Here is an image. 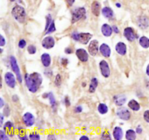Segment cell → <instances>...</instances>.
<instances>
[{
  "label": "cell",
  "mask_w": 149,
  "mask_h": 140,
  "mask_svg": "<svg viewBox=\"0 0 149 140\" xmlns=\"http://www.w3.org/2000/svg\"><path fill=\"white\" fill-rule=\"evenodd\" d=\"M26 85L27 86V89L31 93H36L38 91L39 88L42 83V76L40 73H32L31 74L26 73L24 76Z\"/></svg>",
  "instance_id": "6da1fadb"
},
{
  "label": "cell",
  "mask_w": 149,
  "mask_h": 140,
  "mask_svg": "<svg viewBox=\"0 0 149 140\" xmlns=\"http://www.w3.org/2000/svg\"><path fill=\"white\" fill-rule=\"evenodd\" d=\"M12 17L15 18V21H18L20 23H24L26 18V13L24 8L21 5H15L12 10L11 12Z\"/></svg>",
  "instance_id": "7a4b0ae2"
},
{
  "label": "cell",
  "mask_w": 149,
  "mask_h": 140,
  "mask_svg": "<svg viewBox=\"0 0 149 140\" xmlns=\"http://www.w3.org/2000/svg\"><path fill=\"white\" fill-rule=\"evenodd\" d=\"M71 23H75L77 21L86 18V9L85 8H77L71 12Z\"/></svg>",
  "instance_id": "3957f363"
},
{
  "label": "cell",
  "mask_w": 149,
  "mask_h": 140,
  "mask_svg": "<svg viewBox=\"0 0 149 140\" xmlns=\"http://www.w3.org/2000/svg\"><path fill=\"white\" fill-rule=\"evenodd\" d=\"M10 64L12 70L15 73V76H16L17 79H18V81L19 83H22L23 77L21 73V70H20V68L18 65V62H17L16 58L14 56H10Z\"/></svg>",
  "instance_id": "277c9868"
},
{
  "label": "cell",
  "mask_w": 149,
  "mask_h": 140,
  "mask_svg": "<svg viewBox=\"0 0 149 140\" xmlns=\"http://www.w3.org/2000/svg\"><path fill=\"white\" fill-rule=\"evenodd\" d=\"M116 115L120 119L123 121H129L131 118V113L127 108L121 107L116 110Z\"/></svg>",
  "instance_id": "5b68a950"
},
{
  "label": "cell",
  "mask_w": 149,
  "mask_h": 140,
  "mask_svg": "<svg viewBox=\"0 0 149 140\" xmlns=\"http://www.w3.org/2000/svg\"><path fill=\"white\" fill-rule=\"evenodd\" d=\"M99 67L102 76L104 78L109 77L110 75H111V70H110V67L108 62L104 60H101L99 63Z\"/></svg>",
  "instance_id": "8992f818"
},
{
  "label": "cell",
  "mask_w": 149,
  "mask_h": 140,
  "mask_svg": "<svg viewBox=\"0 0 149 140\" xmlns=\"http://www.w3.org/2000/svg\"><path fill=\"white\" fill-rule=\"evenodd\" d=\"M99 49V42H98V40H92L90 43H89V46H88V52H89V54L91 56L94 57V56H95L98 53Z\"/></svg>",
  "instance_id": "52a82bcc"
},
{
  "label": "cell",
  "mask_w": 149,
  "mask_h": 140,
  "mask_svg": "<svg viewBox=\"0 0 149 140\" xmlns=\"http://www.w3.org/2000/svg\"><path fill=\"white\" fill-rule=\"evenodd\" d=\"M23 122L26 127H31L35 123V118L32 113L27 112L23 115Z\"/></svg>",
  "instance_id": "ba28073f"
},
{
  "label": "cell",
  "mask_w": 149,
  "mask_h": 140,
  "mask_svg": "<svg viewBox=\"0 0 149 140\" xmlns=\"http://www.w3.org/2000/svg\"><path fill=\"white\" fill-rule=\"evenodd\" d=\"M5 81L6 84L9 86L10 88H15L16 85V80L15 77L11 72H7L5 75Z\"/></svg>",
  "instance_id": "9c48e42d"
},
{
  "label": "cell",
  "mask_w": 149,
  "mask_h": 140,
  "mask_svg": "<svg viewBox=\"0 0 149 140\" xmlns=\"http://www.w3.org/2000/svg\"><path fill=\"white\" fill-rule=\"evenodd\" d=\"M55 44V39L53 37H50V36H47V37H44L42 41V46L44 49H47V50L53 48Z\"/></svg>",
  "instance_id": "30bf717a"
},
{
  "label": "cell",
  "mask_w": 149,
  "mask_h": 140,
  "mask_svg": "<svg viewBox=\"0 0 149 140\" xmlns=\"http://www.w3.org/2000/svg\"><path fill=\"white\" fill-rule=\"evenodd\" d=\"M124 36L126 39L128 40L129 41L132 42L134 41L136 39V34L134 32V29L131 27H127L124 30Z\"/></svg>",
  "instance_id": "8fae6325"
},
{
  "label": "cell",
  "mask_w": 149,
  "mask_h": 140,
  "mask_svg": "<svg viewBox=\"0 0 149 140\" xmlns=\"http://www.w3.org/2000/svg\"><path fill=\"white\" fill-rule=\"evenodd\" d=\"M76 55L77 58L82 63H86L89 60V54L85 49H78L76 50Z\"/></svg>",
  "instance_id": "7c38bea8"
},
{
  "label": "cell",
  "mask_w": 149,
  "mask_h": 140,
  "mask_svg": "<svg viewBox=\"0 0 149 140\" xmlns=\"http://www.w3.org/2000/svg\"><path fill=\"white\" fill-rule=\"evenodd\" d=\"M99 51L100 52V54H102L104 57H106V58L109 57L111 54V48H110V47L108 44H105V43H103V44H102L100 46Z\"/></svg>",
  "instance_id": "4fadbf2b"
},
{
  "label": "cell",
  "mask_w": 149,
  "mask_h": 140,
  "mask_svg": "<svg viewBox=\"0 0 149 140\" xmlns=\"http://www.w3.org/2000/svg\"><path fill=\"white\" fill-rule=\"evenodd\" d=\"M114 102L116 106L121 107L127 102V97L124 94H117L114 97Z\"/></svg>",
  "instance_id": "5bb4252c"
},
{
  "label": "cell",
  "mask_w": 149,
  "mask_h": 140,
  "mask_svg": "<svg viewBox=\"0 0 149 140\" xmlns=\"http://www.w3.org/2000/svg\"><path fill=\"white\" fill-rule=\"evenodd\" d=\"M115 50L119 55L124 56L127 53V45L124 42H118L115 46Z\"/></svg>",
  "instance_id": "9a60e30c"
},
{
  "label": "cell",
  "mask_w": 149,
  "mask_h": 140,
  "mask_svg": "<svg viewBox=\"0 0 149 140\" xmlns=\"http://www.w3.org/2000/svg\"><path fill=\"white\" fill-rule=\"evenodd\" d=\"M92 38V34L89 33H80L79 41L82 44H87Z\"/></svg>",
  "instance_id": "2e32d148"
},
{
  "label": "cell",
  "mask_w": 149,
  "mask_h": 140,
  "mask_svg": "<svg viewBox=\"0 0 149 140\" xmlns=\"http://www.w3.org/2000/svg\"><path fill=\"white\" fill-rule=\"evenodd\" d=\"M42 97L44 98H48L52 108H53L54 110H55L56 108H57V102H56L55 98V96H54V94H53V92L44 93V94L42 95Z\"/></svg>",
  "instance_id": "e0dca14e"
},
{
  "label": "cell",
  "mask_w": 149,
  "mask_h": 140,
  "mask_svg": "<svg viewBox=\"0 0 149 140\" xmlns=\"http://www.w3.org/2000/svg\"><path fill=\"white\" fill-rule=\"evenodd\" d=\"M149 25V20L146 16H140L137 19V26L142 29H146Z\"/></svg>",
  "instance_id": "ac0fdd59"
},
{
  "label": "cell",
  "mask_w": 149,
  "mask_h": 140,
  "mask_svg": "<svg viewBox=\"0 0 149 140\" xmlns=\"http://www.w3.org/2000/svg\"><path fill=\"white\" fill-rule=\"evenodd\" d=\"M101 32H102L103 35L105 37H109L112 35L113 28L111 26H109L108 24L105 23L101 26Z\"/></svg>",
  "instance_id": "d6986e66"
},
{
  "label": "cell",
  "mask_w": 149,
  "mask_h": 140,
  "mask_svg": "<svg viewBox=\"0 0 149 140\" xmlns=\"http://www.w3.org/2000/svg\"><path fill=\"white\" fill-rule=\"evenodd\" d=\"M100 9L101 6L99 2H97V1H95V2H92V5H91V10H92V13L95 16H99L100 13Z\"/></svg>",
  "instance_id": "ffe728a7"
},
{
  "label": "cell",
  "mask_w": 149,
  "mask_h": 140,
  "mask_svg": "<svg viewBox=\"0 0 149 140\" xmlns=\"http://www.w3.org/2000/svg\"><path fill=\"white\" fill-rule=\"evenodd\" d=\"M123 136H124V133H123L122 128L119 126H116L113 130V137L114 139L121 140L123 138Z\"/></svg>",
  "instance_id": "44dd1931"
},
{
  "label": "cell",
  "mask_w": 149,
  "mask_h": 140,
  "mask_svg": "<svg viewBox=\"0 0 149 140\" xmlns=\"http://www.w3.org/2000/svg\"><path fill=\"white\" fill-rule=\"evenodd\" d=\"M41 61L44 67L49 68L51 65V57L48 53H44L41 56Z\"/></svg>",
  "instance_id": "7402d4cb"
},
{
  "label": "cell",
  "mask_w": 149,
  "mask_h": 140,
  "mask_svg": "<svg viewBox=\"0 0 149 140\" xmlns=\"http://www.w3.org/2000/svg\"><path fill=\"white\" fill-rule=\"evenodd\" d=\"M101 12H102V15H103V17H105V18H108V19L112 18L114 17V11L111 8H108V7H105V8H103Z\"/></svg>",
  "instance_id": "603a6c76"
},
{
  "label": "cell",
  "mask_w": 149,
  "mask_h": 140,
  "mask_svg": "<svg viewBox=\"0 0 149 140\" xmlns=\"http://www.w3.org/2000/svg\"><path fill=\"white\" fill-rule=\"evenodd\" d=\"M98 86V80L97 78L94 77L91 79L90 83L89 86V93H94L96 91L97 87Z\"/></svg>",
  "instance_id": "cb8c5ba5"
},
{
  "label": "cell",
  "mask_w": 149,
  "mask_h": 140,
  "mask_svg": "<svg viewBox=\"0 0 149 140\" xmlns=\"http://www.w3.org/2000/svg\"><path fill=\"white\" fill-rule=\"evenodd\" d=\"M128 107L133 111H138L140 109V105L135 99H131L128 102Z\"/></svg>",
  "instance_id": "d4e9b609"
},
{
  "label": "cell",
  "mask_w": 149,
  "mask_h": 140,
  "mask_svg": "<svg viewBox=\"0 0 149 140\" xmlns=\"http://www.w3.org/2000/svg\"><path fill=\"white\" fill-rule=\"evenodd\" d=\"M126 139L128 140H134L137 138V133L133 129H129L126 131L125 134Z\"/></svg>",
  "instance_id": "484cf974"
},
{
  "label": "cell",
  "mask_w": 149,
  "mask_h": 140,
  "mask_svg": "<svg viewBox=\"0 0 149 140\" xmlns=\"http://www.w3.org/2000/svg\"><path fill=\"white\" fill-rule=\"evenodd\" d=\"M139 44L143 48H149V39L146 37H141L139 39Z\"/></svg>",
  "instance_id": "4316f807"
},
{
  "label": "cell",
  "mask_w": 149,
  "mask_h": 140,
  "mask_svg": "<svg viewBox=\"0 0 149 140\" xmlns=\"http://www.w3.org/2000/svg\"><path fill=\"white\" fill-rule=\"evenodd\" d=\"M98 110L102 115L106 114L108 111V108L105 103H100L98 106Z\"/></svg>",
  "instance_id": "83f0119b"
},
{
  "label": "cell",
  "mask_w": 149,
  "mask_h": 140,
  "mask_svg": "<svg viewBox=\"0 0 149 140\" xmlns=\"http://www.w3.org/2000/svg\"><path fill=\"white\" fill-rule=\"evenodd\" d=\"M3 128L5 131H8V132L11 134V131H12V130L14 128V125L11 121H7L5 123V125L3 126Z\"/></svg>",
  "instance_id": "f1b7e54d"
},
{
  "label": "cell",
  "mask_w": 149,
  "mask_h": 140,
  "mask_svg": "<svg viewBox=\"0 0 149 140\" xmlns=\"http://www.w3.org/2000/svg\"><path fill=\"white\" fill-rule=\"evenodd\" d=\"M56 31V28H55V21H52L51 24L49 26L48 29L45 31V35H49L50 34H53L54 33L55 31Z\"/></svg>",
  "instance_id": "f546056e"
},
{
  "label": "cell",
  "mask_w": 149,
  "mask_h": 140,
  "mask_svg": "<svg viewBox=\"0 0 149 140\" xmlns=\"http://www.w3.org/2000/svg\"><path fill=\"white\" fill-rule=\"evenodd\" d=\"M53 18H52V15L50 14H48V15L46 16V24H45V28H44V31H47L48 29L49 26L51 24L52 21H53Z\"/></svg>",
  "instance_id": "4dcf8cb0"
},
{
  "label": "cell",
  "mask_w": 149,
  "mask_h": 140,
  "mask_svg": "<svg viewBox=\"0 0 149 140\" xmlns=\"http://www.w3.org/2000/svg\"><path fill=\"white\" fill-rule=\"evenodd\" d=\"M28 137H29L30 139L31 140H39L40 139V138H41L40 134H39L37 132H36V131H33V132H31V134H29V136H28Z\"/></svg>",
  "instance_id": "1f68e13d"
},
{
  "label": "cell",
  "mask_w": 149,
  "mask_h": 140,
  "mask_svg": "<svg viewBox=\"0 0 149 140\" xmlns=\"http://www.w3.org/2000/svg\"><path fill=\"white\" fill-rule=\"evenodd\" d=\"M27 51H28V52L30 54H34L37 52V47H36V46L33 45V44H30L27 47Z\"/></svg>",
  "instance_id": "d6a6232c"
},
{
  "label": "cell",
  "mask_w": 149,
  "mask_h": 140,
  "mask_svg": "<svg viewBox=\"0 0 149 140\" xmlns=\"http://www.w3.org/2000/svg\"><path fill=\"white\" fill-rule=\"evenodd\" d=\"M101 139H111V134L108 131H104L101 134Z\"/></svg>",
  "instance_id": "836d02e7"
},
{
  "label": "cell",
  "mask_w": 149,
  "mask_h": 140,
  "mask_svg": "<svg viewBox=\"0 0 149 140\" xmlns=\"http://www.w3.org/2000/svg\"><path fill=\"white\" fill-rule=\"evenodd\" d=\"M62 82V78L60 74H57L55 76V84L57 86H60Z\"/></svg>",
  "instance_id": "e575fe53"
},
{
  "label": "cell",
  "mask_w": 149,
  "mask_h": 140,
  "mask_svg": "<svg viewBox=\"0 0 149 140\" xmlns=\"http://www.w3.org/2000/svg\"><path fill=\"white\" fill-rule=\"evenodd\" d=\"M3 114L5 117H8L10 115V107L8 105H5V108H4Z\"/></svg>",
  "instance_id": "d590c367"
},
{
  "label": "cell",
  "mask_w": 149,
  "mask_h": 140,
  "mask_svg": "<svg viewBox=\"0 0 149 140\" xmlns=\"http://www.w3.org/2000/svg\"><path fill=\"white\" fill-rule=\"evenodd\" d=\"M0 139L1 140H5V139L8 140L9 139V137H8V136L5 134V130H1V131H0Z\"/></svg>",
  "instance_id": "8d00e7d4"
},
{
  "label": "cell",
  "mask_w": 149,
  "mask_h": 140,
  "mask_svg": "<svg viewBox=\"0 0 149 140\" xmlns=\"http://www.w3.org/2000/svg\"><path fill=\"white\" fill-rule=\"evenodd\" d=\"M26 46V41L24 39H21L19 41V42H18V47L20 49H24Z\"/></svg>",
  "instance_id": "74e56055"
},
{
  "label": "cell",
  "mask_w": 149,
  "mask_h": 140,
  "mask_svg": "<svg viewBox=\"0 0 149 140\" xmlns=\"http://www.w3.org/2000/svg\"><path fill=\"white\" fill-rule=\"evenodd\" d=\"M71 38L73 39L74 41H79V34L76 31H74L71 34Z\"/></svg>",
  "instance_id": "f35d334b"
},
{
  "label": "cell",
  "mask_w": 149,
  "mask_h": 140,
  "mask_svg": "<svg viewBox=\"0 0 149 140\" xmlns=\"http://www.w3.org/2000/svg\"><path fill=\"white\" fill-rule=\"evenodd\" d=\"M143 118L146 122L149 123V110L145 111L144 113H143Z\"/></svg>",
  "instance_id": "ab89813d"
},
{
  "label": "cell",
  "mask_w": 149,
  "mask_h": 140,
  "mask_svg": "<svg viewBox=\"0 0 149 140\" xmlns=\"http://www.w3.org/2000/svg\"><path fill=\"white\" fill-rule=\"evenodd\" d=\"M60 63H61V65L63 67H66L67 65L69 64V60L67 58H66V57H63L61 59V60H60Z\"/></svg>",
  "instance_id": "60d3db41"
},
{
  "label": "cell",
  "mask_w": 149,
  "mask_h": 140,
  "mask_svg": "<svg viewBox=\"0 0 149 140\" xmlns=\"http://www.w3.org/2000/svg\"><path fill=\"white\" fill-rule=\"evenodd\" d=\"M63 102H64L65 105H66V107H69L71 105L70 99H69V97L68 96L65 97L64 99H63Z\"/></svg>",
  "instance_id": "b9f144b4"
},
{
  "label": "cell",
  "mask_w": 149,
  "mask_h": 140,
  "mask_svg": "<svg viewBox=\"0 0 149 140\" xmlns=\"http://www.w3.org/2000/svg\"><path fill=\"white\" fill-rule=\"evenodd\" d=\"M6 44V39L2 35H0V47H4Z\"/></svg>",
  "instance_id": "7bdbcfd3"
},
{
  "label": "cell",
  "mask_w": 149,
  "mask_h": 140,
  "mask_svg": "<svg viewBox=\"0 0 149 140\" xmlns=\"http://www.w3.org/2000/svg\"><path fill=\"white\" fill-rule=\"evenodd\" d=\"M82 111H83V108L81 105H77L74 108V112L76 113H80Z\"/></svg>",
  "instance_id": "ee69618b"
},
{
  "label": "cell",
  "mask_w": 149,
  "mask_h": 140,
  "mask_svg": "<svg viewBox=\"0 0 149 140\" xmlns=\"http://www.w3.org/2000/svg\"><path fill=\"white\" fill-rule=\"evenodd\" d=\"M135 131H136V133H137V134H142V132H143V128H142L141 126H140V125L137 126V128H136Z\"/></svg>",
  "instance_id": "f6af8a7d"
},
{
  "label": "cell",
  "mask_w": 149,
  "mask_h": 140,
  "mask_svg": "<svg viewBox=\"0 0 149 140\" xmlns=\"http://www.w3.org/2000/svg\"><path fill=\"white\" fill-rule=\"evenodd\" d=\"M65 52H66V54H72V53H73V50H72L71 48H70V47H66V48L65 49Z\"/></svg>",
  "instance_id": "bcb514c9"
},
{
  "label": "cell",
  "mask_w": 149,
  "mask_h": 140,
  "mask_svg": "<svg viewBox=\"0 0 149 140\" xmlns=\"http://www.w3.org/2000/svg\"><path fill=\"white\" fill-rule=\"evenodd\" d=\"M53 72H52L51 70H50V69H48V70H46L45 71H44V74L47 75V76H49V77H51L52 76H53Z\"/></svg>",
  "instance_id": "7dc6e473"
},
{
  "label": "cell",
  "mask_w": 149,
  "mask_h": 140,
  "mask_svg": "<svg viewBox=\"0 0 149 140\" xmlns=\"http://www.w3.org/2000/svg\"><path fill=\"white\" fill-rule=\"evenodd\" d=\"M66 3H67L68 6L69 7H71L72 5H73V3H74L75 0H66Z\"/></svg>",
  "instance_id": "c3c4849f"
},
{
  "label": "cell",
  "mask_w": 149,
  "mask_h": 140,
  "mask_svg": "<svg viewBox=\"0 0 149 140\" xmlns=\"http://www.w3.org/2000/svg\"><path fill=\"white\" fill-rule=\"evenodd\" d=\"M112 28H113V31H114L115 34H119V28L116 26H113Z\"/></svg>",
  "instance_id": "681fc988"
},
{
  "label": "cell",
  "mask_w": 149,
  "mask_h": 140,
  "mask_svg": "<svg viewBox=\"0 0 149 140\" xmlns=\"http://www.w3.org/2000/svg\"><path fill=\"white\" fill-rule=\"evenodd\" d=\"M47 139H55L56 138H55V136L54 134H50L47 136Z\"/></svg>",
  "instance_id": "f907efd6"
},
{
  "label": "cell",
  "mask_w": 149,
  "mask_h": 140,
  "mask_svg": "<svg viewBox=\"0 0 149 140\" xmlns=\"http://www.w3.org/2000/svg\"><path fill=\"white\" fill-rule=\"evenodd\" d=\"M18 99H19V98H18V95H13V96L12 97V100L13 101V102H18Z\"/></svg>",
  "instance_id": "816d5d0a"
},
{
  "label": "cell",
  "mask_w": 149,
  "mask_h": 140,
  "mask_svg": "<svg viewBox=\"0 0 149 140\" xmlns=\"http://www.w3.org/2000/svg\"><path fill=\"white\" fill-rule=\"evenodd\" d=\"M4 105H5V102L3 100V98H0V108H3Z\"/></svg>",
  "instance_id": "f5cc1de1"
},
{
  "label": "cell",
  "mask_w": 149,
  "mask_h": 140,
  "mask_svg": "<svg viewBox=\"0 0 149 140\" xmlns=\"http://www.w3.org/2000/svg\"><path fill=\"white\" fill-rule=\"evenodd\" d=\"M80 140H89V137L87 136H82L79 139Z\"/></svg>",
  "instance_id": "db71d44e"
},
{
  "label": "cell",
  "mask_w": 149,
  "mask_h": 140,
  "mask_svg": "<svg viewBox=\"0 0 149 140\" xmlns=\"http://www.w3.org/2000/svg\"><path fill=\"white\" fill-rule=\"evenodd\" d=\"M4 114H1L0 115V117H1V122H0V123H1V126L3 124V122H4Z\"/></svg>",
  "instance_id": "11a10c76"
},
{
  "label": "cell",
  "mask_w": 149,
  "mask_h": 140,
  "mask_svg": "<svg viewBox=\"0 0 149 140\" xmlns=\"http://www.w3.org/2000/svg\"><path fill=\"white\" fill-rule=\"evenodd\" d=\"M146 74L149 76V64L148 65L147 68H146Z\"/></svg>",
  "instance_id": "9f6ffc18"
},
{
  "label": "cell",
  "mask_w": 149,
  "mask_h": 140,
  "mask_svg": "<svg viewBox=\"0 0 149 140\" xmlns=\"http://www.w3.org/2000/svg\"><path fill=\"white\" fill-rule=\"evenodd\" d=\"M116 6L117 8H121V4H119V3H116Z\"/></svg>",
  "instance_id": "6f0895ef"
},
{
  "label": "cell",
  "mask_w": 149,
  "mask_h": 140,
  "mask_svg": "<svg viewBox=\"0 0 149 140\" xmlns=\"http://www.w3.org/2000/svg\"><path fill=\"white\" fill-rule=\"evenodd\" d=\"M10 2H15V0H10Z\"/></svg>",
  "instance_id": "680465c9"
},
{
  "label": "cell",
  "mask_w": 149,
  "mask_h": 140,
  "mask_svg": "<svg viewBox=\"0 0 149 140\" xmlns=\"http://www.w3.org/2000/svg\"><path fill=\"white\" fill-rule=\"evenodd\" d=\"M2 52H3V50H2V49L1 48V53H2Z\"/></svg>",
  "instance_id": "91938a15"
}]
</instances>
